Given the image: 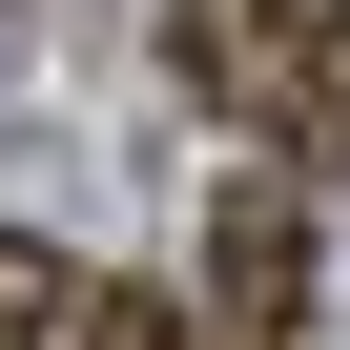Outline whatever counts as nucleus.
<instances>
[{"label":"nucleus","mask_w":350,"mask_h":350,"mask_svg":"<svg viewBox=\"0 0 350 350\" xmlns=\"http://www.w3.org/2000/svg\"><path fill=\"white\" fill-rule=\"evenodd\" d=\"M268 124H288L309 165H350V21H309V42H288V103H268Z\"/></svg>","instance_id":"nucleus-3"},{"label":"nucleus","mask_w":350,"mask_h":350,"mask_svg":"<svg viewBox=\"0 0 350 350\" xmlns=\"http://www.w3.org/2000/svg\"><path fill=\"white\" fill-rule=\"evenodd\" d=\"M83 329V268L62 247H21V227H0V350H62Z\"/></svg>","instance_id":"nucleus-4"},{"label":"nucleus","mask_w":350,"mask_h":350,"mask_svg":"<svg viewBox=\"0 0 350 350\" xmlns=\"http://www.w3.org/2000/svg\"><path fill=\"white\" fill-rule=\"evenodd\" d=\"M206 288H227V350H288V329H309V206H288V186H227Z\"/></svg>","instance_id":"nucleus-2"},{"label":"nucleus","mask_w":350,"mask_h":350,"mask_svg":"<svg viewBox=\"0 0 350 350\" xmlns=\"http://www.w3.org/2000/svg\"><path fill=\"white\" fill-rule=\"evenodd\" d=\"M288 42H309V0H165V83L206 124H268L288 103Z\"/></svg>","instance_id":"nucleus-1"},{"label":"nucleus","mask_w":350,"mask_h":350,"mask_svg":"<svg viewBox=\"0 0 350 350\" xmlns=\"http://www.w3.org/2000/svg\"><path fill=\"white\" fill-rule=\"evenodd\" d=\"M62 350H186V329H165V288H83V329Z\"/></svg>","instance_id":"nucleus-5"}]
</instances>
